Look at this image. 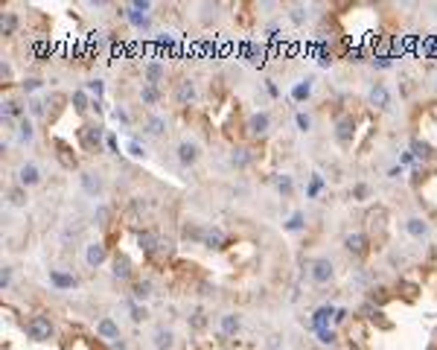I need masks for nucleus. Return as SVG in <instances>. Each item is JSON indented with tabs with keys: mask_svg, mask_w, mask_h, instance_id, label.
<instances>
[{
	"mask_svg": "<svg viewBox=\"0 0 437 350\" xmlns=\"http://www.w3.org/2000/svg\"><path fill=\"white\" fill-rule=\"evenodd\" d=\"M26 333H30V338H35V341H47L52 335V324H50V318H44V315H32L30 318V324H26Z\"/></svg>",
	"mask_w": 437,
	"mask_h": 350,
	"instance_id": "1",
	"label": "nucleus"
},
{
	"mask_svg": "<svg viewBox=\"0 0 437 350\" xmlns=\"http://www.w3.org/2000/svg\"><path fill=\"white\" fill-rule=\"evenodd\" d=\"M385 219H388V213L382 210V207H376V210H370V213H368V231H370V236H373L376 242L385 239Z\"/></svg>",
	"mask_w": 437,
	"mask_h": 350,
	"instance_id": "2",
	"label": "nucleus"
},
{
	"mask_svg": "<svg viewBox=\"0 0 437 350\" xmlns=\"http://www.w3.org/2000/svg\"><path fill=\"white\" fill-rule=\"evenodd\" d=\"M79 140H82L84 149H96V152H100L102 126H82V129H79Z\"/></svg>",
	"mask_w": 437,
	"mask_h": 350,
	"instance_id": "3",
	"label": "nucleus"
},
{
	"mask_svg": "<svg viewBox=\"0 0 437 350\" xmlns=\"http://www.w3.org/2000/svg\"><path fill=\"white\" fill-rule=\"evenodd\" d=\"M353 132H356L353 117H338V123H336V137H338V143H350V140H353Z\"/></svg>",
	"mask_w": 437,
	"mask_h": 350,
	"instance_id": "4",
	"label": "nucleus"
},
{
	"mask_svg": "<svg viewBox=\"0 0 437 350\" xmlns=\"http://www.w3.org/2000/svg\"><path fill=\"white\" fill-rule=\"evenodd\" d=\"M370 105L373 108H388L390 105V94H388V88L382 82H376L370 88Z\"/></svg>",
	"mask_w": 437,
	"mask_h": 350,
	"instance_id": "5",
	"label": "nucleus"
},
{
	"mask_svg": "<svg viewBox=\"0 0 437 350\" xmlns=\"http://www.w3.org/2000/svg\"><path fill=\"white\" fill-rule=\"evenodd\" d=\"M344 245H347V251H350V254H356V257H364V254H368V236H364V233H350Z\"/></svg>",
	"mask_w": 437,
	"mask_h": 350,
	"instance_id": "6",
	"label": "nucleus"
},
{
	"mask_svg": "<svg viewBox=\"0 0 437 350\" xmlns=\"http://www.w3.org/2000/svg\"><path fill=\"white\" fill-rule=\"evenodd\" d=\"M332 277V263L330 260H315L312 263V280L315 283H326Z\"/></svg>",
	"mask_w": 437,
	"mask_h": 350,
	"instance_id": "7",
	"label": "nucleus"
},
{
	"mask_svg": "<svg viewBox=\"0 0 437 350\" xmlns=\"http://www.w3.org/2000/svg\"><path fill=\"white\" fill-rule=\"evenodd\" d=\"M84 257H88V266H100L102 260L108 257V251H105V245H102V242H90Z\"/></svg>",
	"mask_w": 437,
	"mask_h": 350,
	"instance_id": "8",
	"label": "nucleus"
},
{
	"mask_svg": "<svg viewBox=\"0 0 437 350\" xmlns=\"http://www.w3.org/2000/svg\"><path fill=\"white\" fill-rule=\"evenodd\" d=\"M178 161L186 164V167L196 164V161H198V146H196V143H181V146H178Z\"/></svg>",
	"mask_w": 437,
	"mask_h": 350,
	"instance_id": "9",
	"label": "nucleus"
},
{
	"mask_svg": "<svg viewBox=\"0 0 437 350\" xmlns=\"http://www.w3.org/2000/svg\"><path fill=\"white\" fill-rule=\"evenodd\" d=\"M336 318V309L332 306H320L318 312H315V318H312V324H315V330H330L326 324Z\"/></svg>",
	"mask_w": 437,
	"mask_h": 350,
	"instance_id": "10",
	"label": "nucleus"
},
{
	"mask_svg": "<svg viewBox=\"0 0 437 350\" xmlns=\"http://www.w3.org/2000/svg\"><path fill=\"white\" fill-rule=\"evenodd\" d=\"M50 283L58 286V289H73L76 286V277H70L64 271H58V268H50Z\"/></svg>",
	"mask_w": 437,
	"mask_h": 350,
	"instance_id": "11",
	"label": "nucleus"
},
{
	"mask_svg": "<svg viewBox=\"0 0 437 350\" xmlns=\"http://www.w3.org/2000/svg\"><path fill=\"white\" fill-rule=\"evenodd\" d=\"M164 76H166V67L160 65V62H149L146 65V82L149 85H158Z\"/></svg>",
	"mask_w": 437,
	"mask_h": 350,
	"instance_id": "12",
	"label": "nucleus"
},
{
	"mask_svg": "<svg viewBox=\"0 0 437 350\" xmlns=\"http://www.w3.org/2000/svg\"><path fill=\"white\" fill-rule=\"evenodd\" d=\"M18 175H20V184H24V187H30V184H38V178H41V175H38V167H35V164H24Z\"/></svg>",
	"mask_w": 437,
	"mask_h": 350,
	"instance_id": "13",
	"label": "nucleus"
},
{
	"mask_svg": "<svg viewBox=\"0 0 437 350\" xmlns=\"http://www.w3.org/2000/svg\"><path fill=\"white\" fill-rule=\"evenodd\" d=\"M96 333H100L102 338H120V330H117V324H114L111 318H102L100 324H96Z\"/></svg>",
	"mask_w": 437,
	"mask_h": 350,
	"instance_id": "14",
	"label": "nucleus"
},
{
	"mask_svg": "<svg viewBox=\"0 0 437 350\" xmlns=\"http://www.w3.org/2000/svg\"><path fill=\"white\" fill-rule=\"evenodd\" d=\"M405 231L411 233V236H417V239H422V236L428 233V225H426L422 219L414 216V219H408V222H405Z\"/></svg>",
	"mask_w": 437,
	"mask_h": 350,
	"instance_id": "15",
	"label": "nucleus"
},
{
	"mask_svg": "<svg viewBox=\"0 0 437 350\" xmlns=\"http://www.w3.org/2000/svg\"><path fill=\"white\" fill-rule=\"evenodd\" d=\"M248 129H251V134H266L268 132V114H254L248 120Z\"/></svg>",
	"mask_w": 437,
	"mask_h": 350,
	"instance_id": "16",
	"label": "nucleus"
},
{
	"mask_svg": "<svg viewBox=\"0 0 437 350\" xmlns=\"http://www.w3.org/2000/svg\"><path fill=\"white\" fill-rule=\"evenodd\" d=\"M175 97H178V102H181V105H190V102L196 100V85H192V82H181V85H178V94H175Z\"/></svg>",
	"mask_w": 437,
	"mask_h": 350,
	"instance_id": "17",
	"label": "nucleus"
},
{
	"mask_svg": "<svg viewBox=\"0 0 437 350\" xmlns=\"http://www.w3.org/2000/svg\"><path fill=\"white\" fill-rule=\"evenodd\" d=\"M82 187L90 193V196H100V190H102V181L94 175V172H82Z\"/></svg>",
	"mask_w": 437,
	"mask_h": 350,
	"instance_id": "18",
	"label": "nucleus"
},
{
	"mask_svg": "<svg viewBox=\"0 0 437 350\" xmlns=\"http://www.w3.org/2000/svg\"><path fill=\"white\" fill-rule=\"evenodd\" d=\"M114 274H117V277H122V280H128V277H132V263H128L126 257H120V254L114 257Z\"/></svg>",
	"mask_w": 437,
	"mask_h": 350,
	"instance_id": "19",
	"label": "nucleus"
},
{
	"mask_svg": "<svg viewBox=\"0 0 437 350\" xmlns=\"http://www.w3.org/2000/svg\"><path fill=\"white\" fill-rule=\"evenodd\" d=\"M56 149H58V161H62L64 167H68V169H73V167H76V155H70V152H68V146H64L62 140H56Z\"/></svg>",
	"mask_w": 437,
	"mask_h": 350,
	"instance_id": "20",
	"label": "nucleus"
},
{
	"mask_svg": "<svg viewBox=\"0 0 437 350\" xmlns=\"http://www.w3.org/2000/svg\"><path fill=\"white\" fill-rule=\"evenodd\" d=\"M154 347H158V350H169V347H172V333L160 327V330L154 333Z\"/></svg>",
	"mask_w": 437,
	"mask_h": 350,
	"instance_id": "21",
	"label": "nucleus"
},
{
	"mask_svg": "<svg viewBox=\"0 0 437 350\" xmlns=\"http://www.w3.org/2000/svg\"><path fill=\"white\" fill-rule=\"evenodd\" d=\"M146 129H149V134H164V132H166V120L158 117V114H152L149 123H146Z\"/></svg>",
	"mask_w": 437,
	"mask_h": 350,
	"instance_id": "22",
	"label": "nucleus"
},
{
	"mask_svg": "<svg viewBox=\"0 0 437 350\" xmlns=\"http://www.w3.org/2000/svg\"><path fill=\"white\" fill-rule=\"evenodd\" d=\"M236 330H239V318H236V315H222V333L234 335Z\"/></svg>",
	"mask_w": 437,
	"mask_h": 350,
	"instance_id": "23",
	"label": "nucleus"
},
{
	"mask_svg": "<svg viewBox=\"0 0 437 350\" xmlns=\"http://www.w3.org/2000/svg\"><path fill=\"white\" fill-rule=\"evenodd\" d=\"M9 201H12L15 207H24V204H26V190H24V187H12V190H9Z\"/></svg>",
	"mask_w": 437,
	"mask_h": 350,
	"instance_id": "24",
	"label": "nucleus"
},
{
	"mask_svg": "<svg viewBox=\"0 0 437 350\" xmlns=\"http://www.w3.org/2000/svg\"><path fill=\"white\" fill-rule=\"evenodd\" d=\"M411 149H414V155H417V158H432V155H434V152H432V146H428L426 140H414V143H411Z\"/></svg>",
	"mask_w": 437,
	"mask_h": 350,
	"instance_id": "25",
	"label": "nucleus"
},
{
	"mask_svg": "<svg viewBox=\"0 0 437 350\" xmlns=\"http://www.w3.org/2000/svg\"><path fill=\"white\" fill-rule=\"evenodd\" d=\"M18 137H20V140H32V123H30L26 117H24L20 126H18Z\"/></svg>",
	"mask_w": 437,
	"mask_h": 350,
	"instance_id": "26",
	"label": "nucleus"
},
{
	"mask_svg": "<svg viewBox=\"0 0 437 350\" xmlns=\"http://www.w3.org/2000/svg\"><path fill=\"white\" fill-rule=\"evenodd\" d=\"M309 94H312V85H309V82H300L298 88H294V91H292V97H294L298 102H300V100H306Z\"/></svg>",
	"mask_w": 437,
	"mask_h": 350,
	"instance_id": "27",
	"label": "nucleus"
},
{
	"mask_svg": "<svg viewBox=\"0 0 437 350\" xmlns=\"http://www.w3.org/2000/svg\"><path fill=\"white\" fill-rule=\"evenodd\" d=\"M169 254H172V242L160 239V242H158V248H154V254H152V260H158V257H169Z\"/></svg>",
	"mask_w": 437,
	"mask_h": 350,
	"instance_id": "28",
	"label": "nucleus"
},
{
	"mask_svg": "<svg viewBox=\"0 0 437 350\" xmlns=\"http://www.w3.org/2000/svg\"><path fill=\"white\" fill-rule=\"evenodd\" d=\"M149 295H152V283H146V280L134 283V298H149Z\"/></svg>",
	"mask_w": 437,
	"mask_h": 350,
	"instance_id": "29",
	"label": "nucleus"
},
{
	"mask_svg": "<svg viewBox=\"0 0 437 350\" xmlns=\"http://www.w3.org/2000/svg\"><path fill=\"white\" fill-rule=\"evenodd\" d=\"M204 245H210V248H218V245H222V233H218V231L204 233Z\"/></svg>",
	"mask_w": 437,
	"mask_h": 350,
	"instance_id": "30",
	"label": "nucleus"
},
{
	"mask_svg": "<svg viewBox=\"0 0 437 350\" xmlns=\"http://www.w3.org/2000/svg\"><path fill=\"white\" fill-rule=\"evenodd\" d=\"M368 196H370V187H368V184H356V187H353V199L356 201H364Z\"/></svg>",
	"mask_w": 437,
	"mask_h": 350,
	"instance_id": "31",
	"label": "nucleus"
},
{
	"mask_svg": "<svg viewBox=\"0 0 437 350\" xmlns=\"http://www.w3.org/2000/svg\"><path fill=\"white\" fill-rule=\"evenodd\" d=\"M73 105H76V111H88V97H84L82 91L73 94Z\"/></svg>",
	"mask_w": 437,
	"mask_h": 350,
	"instance_id": "32",
	"label": "nucleus"
},
{
	"mask_svg": "<svg viewBox=\"0 0 437 350\" xmlns=\"http://www.w3.org/2000/svg\"><path fill=\"white\" fill-rule=\"evenodd\" d=\"M3 117H20V105H18V102H6V105H3ZM20 120H24V117H20Z\"/></svg>",
	"mask_w": 437,
	"mask_h": 350,
	"instance_id": "33",
	"label": "nucleus"
},
{
	"mask_svg": "<svg viewBox=\"0 0 437 350\" xmlns=\"http://www.w3.org/2000/svg\"><path fill=\"white\" fill-rule=\"evenodd\" d=\"M286 228L288 231H300L303 228V213H292V219L286 222Z\"/></svg>",
	"mask_w": 437,
	"mask_h": 350,
	"instance_id": "34",
	"label": "nucleus"
},
{
	"mask_svg": "<svg viewBox=\"0 0 437 350\" xmlns=\"http://www.w3.org/2000/svg\"><path fill=\"white\" fill-rule=\"evenodd\" d=\"M128 312H132V321H143L146 318V309L137 306V303H128Z\"/></svg>",
	"mask_w": 437,
	"mask_h": 350,
	"instance_id": "35",
	"label": "nucleus"
},
{
	"mask_svg": "<svg viewBox=\"0 0 437 350\" xmlns=\"http://www.w3.org/2000/svg\"><path fill=\"white\" fill-rule=\"evenodd\" d=\"M277 187H280V193H283V196H288V193H292V178H288V175H283V178L277 181Z\"/></svg>",
	"mask_w": 437,
	"mask_h": 350,
	"instance_id": "36",
	"label": "nucleus"
},
{
	"mask_svg": "<svg viewBox=\"0 0 437 350\" xmlns=\"http://www.w3.org/2000/svg\"><path fill=\"white\" fill-rule=\"evenodd\" d=\"M234 164H236V167H245V164H248V152H245V149H236Z\"/></svg>",
	"mask_w": 437,
	"mask_h": 350,
	"instance_id": "37",
	"label": "nucleus"
},
{
	"mask_svg": "<svg viewBox=\"0 0 437 350\" xmlns=\"http://www.w3.org/2000/svg\"><path fill=\"white\" fill-rule=\"evenodd\" d=\"M318 338L324 341V344H332V341H336V333H332V330H318Z\"/></svg>",
	"mask_w": 437,
	"mask_h": 350,
	"instance_id": "38",
	"label": "nucleus"
},
{
	"mask_svg": "<svg viewBox=\"0 0 437 350\" xmlns=\"http://www.w3.org/2000/svg\"><path fill=\"white\" fill-rule=\"evenodd\" d=\"M143 102H149V105L158 102V91H154V88H143Z\"/></svg>",
	"mask_w": 437,
	"mask_h": 350,
	"instance_id": "39",
	"label": "nucleus"
},
{
	"mask_svg": "<svg viewBox=\"0 0 437 350\" xmlns=\"http://www.w3.org/2000/svg\"><path fill=\"white\" fill-rule=\"evenodd\" d=\"M30 111H32L35 117H41V114H44V102H41V100H32V102H30Z\"/></svg>",
	"mask_w": 437,
	"mask_h": 350,
	"instance_id": "40",
	"label": "nucleus"
},
{
	"mask_svg": "<svg viewBox=\"0 0 437 350\" xmlns=\"http://www.w3.org/2000/svg\"><path fill=\"white\" fill-rule=\"evenodd\" d=\"M15 24H18V21H15V15H6V21H3V33L9 35L12 30H15Z\"/></svg>",
	"mask_w": 437,
	"mask_h": 350,
	"instance_id": "41",
	"label": "nucleus"
},
{
	"mask_svg": "<svg viewBox=\"0 0 437 350\" xmlns=\"http://www.w3.org/2000/svg\"><path fill=\"white\" fill-rule=\"evenodd\" d=\"M320 187H324V181H320L318 175H315V178H312V184H309V196H318Z\"/></svg>",
	"mask_w": 437,
	"mask_h": 350,
	"instance_id": "42",
	"label": "nucleus"
},
{
	"mask_svg": "<svg viewBox=\"0 0 437 350\" xmlns=\"http://www.w3.org/2000/svg\"><path fill=\"white\" fill-rule=\"evenodd\" d=\"M298 126H300L303 132H309V126H312V120H309V117H306V114H298Z\"/></svg>",
	"mask_w": 437,
	"mask_h": 350,
	"instance_id": "43",
	"label": "nucleus"
},
{
	"mask_svg": "<svg viewBox=\"0 0 437 350\" xmlns=\"http://www.w3.org/2000/svg\"><path fill=\"white\" fill-rule=\"evenodd\" d=\"M88 91L100 97V94H102V82H100V79H94V82H88Z\"/></svg>",
	"mask_w": 437,
	"mask_h": 350,
	"instance_id": "44",
	"label": "nucleus"
},
{
	"mask_svg": "<svg viewBox=\"0 0 437 350\" xmlns=\"http://www.w3.org/2000/svg\"><path fill=\"white\" fill-rule=\"evenodd\" d=\"M12 280V268H3V274H0V286H9Z\"/></svg>",
	"mask_w": 437,
	"mask_h": 350,
	"instance_id": "45",
	"label": "nucleus"
},
{
	"mask_svg": "<svg viewBox=\"0 0 437 350\" xmlns=\"http://www.w3.org/2000/svg\"><path fill=\"white\" fill-rule=\"evenodd\" d=\"M128 152H132L134 158H143V155H146V152L140 149V143H128Z\"/></svg>",
	"mask_w": 437,
	"mask_h": 350,
	"instance_id": "46",
	"label": "nucleus"
},
{
	"mask_svg": "<svg viewBox=\"0 0 437 350\" xmlns=\"http://www.w3.org/2000/svg\"><path fill=\"white\" fill-rule=\"evenodd\" d=\"M402 289H405V298H414L417 295V286L414 283H402Z\"/></svg>",
	"mask_w": 437,
	"mask_h": 350,
	"instance_id": "47",
	"label": "nucleus"
},
{
	"mask_svg": "<svg viewBox=\"0 0 437 350\" xmlns=\"http://www.w3.org/2000/svg\"><path fill=\"white\" fill-rule=\"evenodd\" d=\"M24 88H26V91H38V88H41V79H30V82H24Z\"/></svg>",
	"mask_w": 437,
	"mask_h": 350,
	"instance_id": "48",
	"label": "nucleus"
},
{
	"mask_svg": "<svg viewBox=\"0 0 437 350\" xmlns=\"http://www.w3.org/2000/svg\"><path fill=\"white\" fill-rule=\"evenodd\" d=\"M114 114H117V120H122V123H128V114H126V111H122V108H117V111H114Z\"/></svg>",
	"mask_w": 437,
	"mask_h": 350,
	"instance_id": "49",
	"label": "nucleus"
},
{
	"mask_svg": "<svg viewBox=\"0 0 437 350\" xmlns=\"http://www.w3.org/2000/svg\"><path fill=\"white\" fill-rule=\"evenodd\" d=\"M347 318V309H336V321H344Z\"/></svg>",
	"mask_w": 437,
	"mask_h": 350,
	"instance_id": "50",
	"label": "nucleus"
},
{
	"mask_svg": "<svg viewBox=\"0 0 437 350\" xmlns=\"http://www.w3.org/2000/svg\"><path fill=\"white\" fill-rule=\"evenodd\" d=\"M347 350H358V347H356V344H353V341H350V347H347Z\"/></svg>",
	"mask_w": 437,
	"mask_h": 350,
	"instance_id": "51",
	"label": "nucleus"
},
{
	"mask_svg": "<svg viewBox=\"0 0 437 350\" xmlns=\"http://www.w3.org/2000/svg\"><path fill=\"white\" fill-rule=\"evenodd\" d=\"M434 9H437V6H434Z\"/></svg>",
	"mask_w": 437,
	"mask_h": 350,
	"instance_id": "52",
	"label": "nucleus"
}]
</instances>
